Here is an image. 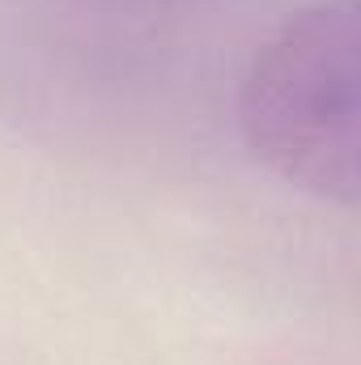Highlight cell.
Here are the masks:
<instances>
[{"label":"cell","mask_w":361,"mask_h":365,"mask_svg":"<svg viewBox=\"0 0 361 365\" xmlns=\"http://www.w3.org/2000/svg\"><path fill=\"white\" fill-rule=\"evenodd\" d=\"M357 0H306L255 47L238 86V132L280 182L357 204Z\"/></svg>","instance_id":"6da1fadb"}]
</instances>
